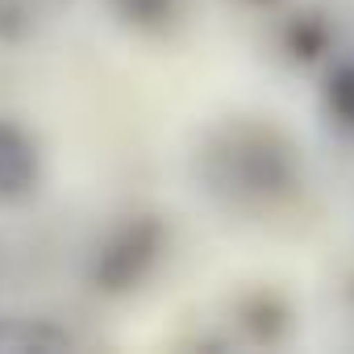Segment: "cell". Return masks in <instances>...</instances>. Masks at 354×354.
<instances>
[{"instance_id": "obj_1", "label": "cell", "mask_w": 354, "mask_h": 354, "mask_svg": "<svg viewBox=\"0 0 354 354\" xmlns=\"http://www.w3.org/2000/svg\"><path fill=\"white\" fill-rule=\"evenodd\" d=\"M196 184L230 213H271L304 184L300 146L271 121L238 117L217 125L196 150Z\"/></svg>"}, {"instance_id": "obj_2", "label": "cell", "mask_w": 354, "mask_h": 354, "mask_svg": "<svg viewBox=\"0 0 354 354\" xmlns=\"http://www.w3.org/2000/svg\"><path fill=\"white\" fill-rule=\"evenodd\" d=\"M162 250H167V225L154 213H138V217L117 221L100 238V246L92 250V259H88V283H92V292H100V296H125V292H133L154 271V263L162 259Z\"/></svg>"}, {"instance_id": "obj_3", "label": "cell", "mask_w": 354, "mask_h": 354, "mask_svg": "<svg viewBox=\"0 0 354 354\" xmlns=\"http://www.w3.org/2000/svg\"><path fill=\"white\" fill-rule=\"evenodd\" d=\"M42 180V154L38 142L17 125L0 117V205L26 201Z\"/></svg>"}, {"instance_id": "obj_4", "label": "cell", "mask_w": 354, "mask_h": 354, "mask_svg": "<svg viewBox=\"0 0 354 354\" xmlns=\"http://www.w3.org/2000/svg\"><path fill=\"white\" fill-rule=\"evenodd\" d=\"M75 337L55 325L50 317H26V313H0V354H55L71 350Z\"/></svg>"}, {"instance_id": "obj_5", "label": "cell", "mask_w": 354, "mask_h": 354, "mask_svg": "<svg viewBox=\"0 0 354 354\" xmlns=\"http://www.w3.org/2000/svg\"><path fill=\"white\" fill-rule=\"evenodd\" d=\"M67 9L71 0H0V42H30Z\"/></svg>"}, {"instance_id": "obj_6", "label": "cell", "mask_w": 354, "mask_h": 354, "mask_svg": "<svg viewBox=\"0 0 354 354\" xmlns=\"http://www.w3.org/2000/svg\"><path fill=\"white\" fill-rule=\"evenodd\" d=\"M121 26L138 34H158L180 17V0H109Z\"/></svg>"}, {"instance_id": "obj_7", "label": "cell", "mask_w": 354, "mask_h": 354, "mask_svg": "<svg viewBox=\"0 0 354 354\" xmlns=\"http://www.w3.org/2000/svg\"><path fill=\"white\" fill-rule=\"evenodd\" d=\"M288 321H292L288 304H283L279 296H271V292H259V296L242 300V325H246L254 337H263V342H275V337L288 329Z\"/></svg>"}, {"instance_id": "obj_8", "label": "cell", "mask_w": 354, "mask_h": 354, "mask_svg": "<svg viewBox=\"0 0 354 354\" xmlns=\"http://www.w3.org/2000/svg\"><path fill=\"white\" fill-rule=\"evenodd\" d=\"M329 42H333V34H329L325 17H317V13H300V17H292V26H288V50H292V59H300V63H317V59H325Z\"/></svg>"}, {"instance_id": "obj_9", "label": "cell", "mask_w": 354, "mask_h": 354, "mask_svg": "<svg viewBox=\"0 0 354 354\" xmlns=\"http://www.w3.org/2000/svg\"><path fill=\"white\" fill-rule=\"evenodd\" d=\"M325 109L329 117L354 133V63H337L325 80Z\"/></svg>"}, {"instance_id": "obj_10", "label": "cell", "mask_w": 354, "mask_h": 354, "mask_svg": "<svg viewBox=\"0 0 354 354\" xmlns=\"http://www.w3.org/2000/svg\"><path fill=\"white\" fill-rule=\"evenodd\" d=\"M254 5H275V0H254Z\"/></svg>"}]
</instances>
